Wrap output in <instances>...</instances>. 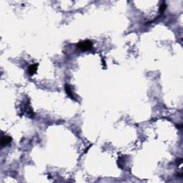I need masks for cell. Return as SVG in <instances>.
Here are the masks:
<instances>
[{
    "instance_id": "cell-5",
    "label": "cell",
    "mask_w": 183,
    "mask_h": 183,
    "mask_svg": "<svg viewBox=\"0 0 183 183\" xmlns=\"http://www.w3.org/2000/svg\"><path fill=\"white\" fill-rule=\"evenodd\" d=\"M166 8H167V5H166L165 2H163V3L161 5L160 7H159V13H160V14H162V13L164 12V10H166Z\"/></svg>"
},
{
    "instance_id": "cell-2",
    "label": "cell",
    "mask_w": 183,
    "mask_h": 183,
    "mask_svg": "<svg viewBox=\"0 0 183 183\" xmlns=\"http://www.w3.org/2000/svg\"><path fill=\"white\" fill-rule=\"evenodd\" d=\"M12 137L10 136H8V135H5V136H3L1 139V145L2 146H6V145H8L10 143H11L12 142Z\"/></svg>"
},
{
    "instance_id": "cell-4",
    "label": "cell",
    "mask_w": 183,
    "mask_h": 183,
    "mask_svg": "<svg viewBox=\"0 0 183 183\" xmlns=\"http://www.w3.org/2000/svg\"><path fill=\"white\" fill-rule=\"evenodd\" d=\"M65 91L67 92L69 96L71 98L74 99V96H73L72 92V90H71V87L69 84H65Z\"/></svg>"
},
{
    "instance_id": "cell-3",
    "label": "cell",
    "mask_w": 183,
    "mask_h": 183,
    "mask_svg": "<svg viewBox=\"0 0 183 183\" xmlns=\"http://www.w3.org/2000/svg\"><path fill=\"white\" fill-rule=\"evenodd\" d=\"M37 67H38L37 64H34L30 65L28 67V73L29 74V75H31V76L34 75L37 71Z\"/></svg>"
},
{
    "instance_id": "cell-1",
    "label": "cell",
    "mask_w": 183,
    "mask_h": 183,
    "mask_svg": "<svg viewBox=\"0 0 183 183\" xmlns=\"http://www.w3.org/2000/svg\"><path fill=\"white\" fill-rule=\"evenodd\" d=\"M93 44L89 40H86L84 42H80L77 44V47L79 48L82 50L86 51V50H89L92 48Z\"/></svg>"
},
{
    "instance_id": "cell-6",
    "label": "cell",
    "mask_w": 183,
    "mask_h": 183,
    "mask_svg": "<svg viewBox=\"0 0 183 183\" xmlns=\"http://www.w3.org/2000/svg\"><path fill=\"white\" fill-rule=\"evenodd\" d=\"M177 127L178 128H179V129H182V125H177Z\"/></svg>"
}]
</instances>
